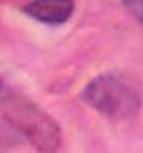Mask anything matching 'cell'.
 <instances>
[{
  "label": "cell",
  "instance_id": "obj_1",
  "mask_svg": "<svg viewBox=\"0 0 143 153\" xmlns=\"http://www.w3.org/2000/svg\"><path fill=\"white\" fill-rule=\"evenodd\" d=\"M0 111L15 130L42 153H54L61 143L59 124L25 96L0 86Z\"/></svg>",
  "mask_w": 143,
  "mask_h": 153
},
{
  "label": "cell",
  "instance_id": "obj_2",
  "mask_svg": "<svg viewBox=\"0 0 143 153\" xmlns=\"http://www.w3.org/2000/svg\"><path fill=\"white\" fill-rule=\"evenodd\" d=\"M84 100L95 111L114 121L132 117L139 105L133 88L114 75H101L94 79L84 90Z\"/></svg>",
  "mask_w": 143,
  "mask_h": 153
},
{
  "label": "cell",
  "instance_id": "obj_3",
  "mask_svg": "<svg viewBox=\"0 0 143 153\" xmlns=\"http://www.w3.org/2000/svg\"><path fill=\"white\" fill-rule=\"evenodd\" d=\"M23 12L40 23L59 25L73 16L74 2L73 0H32L23 8Z\"/></svg>",
  "mask_w": 143,
  "mask_h": 153
},
{
  "label": "cell",
  "instance_id": "obj_4",
  "mask_svg": "<svg viewBox=\"0 0 143 153\" xmlns=\"http://www.w3.org/2000/svg\"><path fill=\"white\" fill-rule=\"evenodd\" d=\"M122 2L126 4V8L136 16L137 21H141V17H143V0H122Z\"/></svg>",
  "mask_w": 143,
  "mask_h": 153
}]
</instances>
